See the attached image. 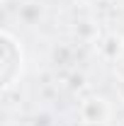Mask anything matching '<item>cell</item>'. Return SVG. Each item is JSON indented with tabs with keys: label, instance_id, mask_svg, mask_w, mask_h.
I'll return each instance as SVG.
<instances>
[{
	"label": "cell",
	"instance_id": "6da1fadb",
	"mask_svg": "<svg viewBox=\"0 0 124 126\" xmlns=\"http://www.w3.org/2000/svg\"><path fill=\"white\" fill-rule=\"evenodd\" d=\"M17 51V44L12 41V36L5 32L2 34V87H10L12 82H15L17 73L22 70V56H17L12 58V53Z\"/></svg>",
	"mask_w": 124,
	"mask_h": 126
}]
</instances>
